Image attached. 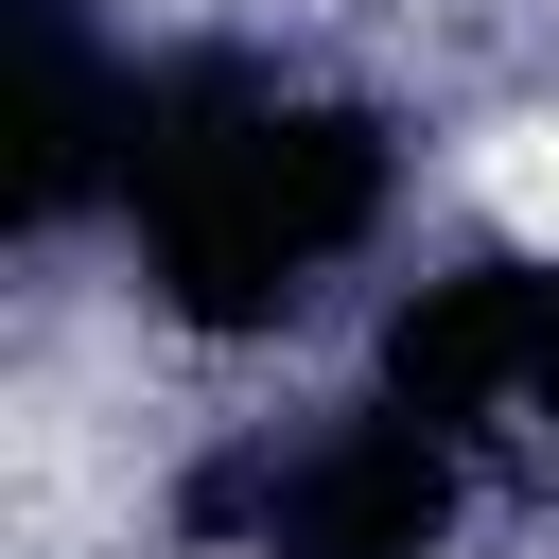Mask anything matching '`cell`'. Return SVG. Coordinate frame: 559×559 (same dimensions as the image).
<instances>
[{
	"label": "cell",
	"instance_id": "1",
	"mask_svg": "<svg viewBox=\"0 0 559 559\" xmlns=\"http://www.w3.org/2000/svg\"><path fill=\"white\" fill-rule=\"evenodd\" d=\"M472 210H489L524 262H559V105H524V122L472 140Z\"/></svg>",
	"mask_w": 559,
	"mask_h": 559
}]
</instances>
